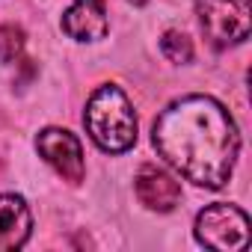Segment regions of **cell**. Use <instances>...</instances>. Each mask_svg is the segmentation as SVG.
Here are the masks:
<instances>
[{"label":"cell","instance_id":"6da1fadb","mask_svg":"<svg viewBox=\"0 0 252 252\" xmlns=\"http://www.w3.org/2000/svg\"><path fill=\"white\" fill-rule=\"evenodd\" d=\"M158 155L199 187L220 190L234 169L240 134L231 113L211 95L172 101L152 131Z\"/></svg>","mask_w":252,"mask_h":252},{"label":"cell","instance_id":"7a4b0ae2","mask_svg":"<svg viewBox=\"0 0 252 252\" xmlns=\"http://www.w3.org/2000/svg\"><path fill=\"white\" fill-rule=\"evenodd\" d=\"M83 125L92 143L107 155H122L137 143V116L134 107L119 86L104 83L86 101Z\"/></svg>","mask_w":252,"mask_h":252},{"label":"cell","instance_id":"3957f363","mask_svg":"<svg viewBox=\"0 0 252 252\" xmlns=\"http://www.w3.org/2000/svg\"><path fill=\"white\" fill-rule=\"evenodd\" d=\"M196 15L205 39L222 51L240 45L249 36L252 3L249 0H196Z\"/></svg>","mask_w":252,"mask_h":252},{"label":"cell","instance_id":"277c9868","mask_svg":"<svg viewBox=\"0 0 252 252\" xmlns=\"http://www.w3.org/2000/svg\"><path fill=\"white\" fill-rule=\"evenodd\" d=\"M249 217L237 205H208L196 217V240L217 252H243L249 246Z\"/></svg>","mask_w":252,"mask_h":252},{"label":"cell","instance_id":"5b68a950","mask_svg":"<svg viewBox=\"0 0 252 252\" xmlns=\"http://www.w3.org/2000/svg\"><path fill=\"white\" fill-rule=\"evenodd\" d=\"M36 149L57 169V175H63L68 184L83 181V172H86L83 149H80V140L71 131H65V128H45L36 137Z\"/></svg>","mask_w":252,"mask_h":252},{"label":"cell","instance_id":"8992f818","mask_svg":"<svg viewBox=\"0 0 252 252\" xmlns=\"http://www.w3.org/2000/svg\"><path fill=\"white\" fill-rule=\"evenodd\" d=\"M134 187H137V199L149 208V211H172L178 202H181V184L175 181V175H169L166 169L160 166H140L137 178H134Z\"/></svg>","mask_w":252,"mask_h":252},{"label":"cell","instance_id":"52a82bcc","mask_svg":"<svg viewBox=\"0 0 252 252\" xmlns=\"http://www.w3.org/2000/svg\"><path fill=\"white\" fill-rule=\"evenodd\" d=\"M110 30L107 9L101 0H74L71 9L63 15V33L74 42H98Z\"/></svg>","mask_w":252,"mask_h":252},{"label":"cell","instance_id":"ba28073f","mask_svg":"<svg viewBox=\"0 0 252 252\" xmlns=\"http://www.w3.org/2000/svg\"><path fill=\"white\" fill-rule=\"evenodd\" d=\"M33 217L21 196L15 193H0V252L21 249L30 237Z\"/></svg>","mask_w":252,"mask_h":252},{"label":"cell","instance_id":"9c48e42d","mask_svg":"<svg viewBox=\"0 0 252 252\" xmlns=\"http://www.w3.org/2000/svg\"><path fill=\"white\" fill-rule=\"evenodd\" d=\"M160 51H163V57H166L169 63H175V65H184V63L193 60V42H190L184 33H178V30H166V33H163Z\"/></svg>","mask_w":252,"mask_h":252},{"label":"cell","instance_id":"30bf717a","mask_svg":"<svg viewBox=\"0 0 252 252\" xmlns=\"http://www.w3.org/2000/svg\"><path fill=\"white\" fill-rule=\"evenodd\" d=\"M24 51V30L15 24H0V63H15Z\"/></svg>","mask_w":252,"mask_h":252},{"label":"cell","instance_id":"8fae6325","mask_svg":"<svg viewBox=\"0 0 252 252\" xmlns=\"http://www.w3.org/2000/svg\"><path fill=\"white\" fill-rule=\"evenodd\" d=\"M128 3H146V0H128Z\"/></svg>","mask_w":252,"mask_h":252}]
</instances>
